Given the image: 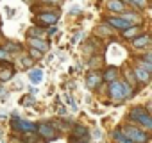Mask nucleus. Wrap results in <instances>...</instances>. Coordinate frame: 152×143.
I'll return each instance as SVG.
<instances>
[{
	"mask_svg": "<svg viewBox=\"0 0 152 143\" xmlns=\"http://www.w3.org/2000/svg\"><path fill=\"white\" fill-rule=\"evenodd\" d=\"M31 55H32V57H41V52L36 50V48H32V50H31Z\"/></svg>",
	"mask_w": 152,
	"mask_h": 143,
	"instance_id": "20",
	"label": "nucleus"
},
{
	"mask_svg": "<svg viewBox=\"0 0 152 143\" xmlns=\"http://www.w3.org/2000/svg\"><path fill=\"white\" fill-rule=\"evenodd\" d=\"M125 136L132 141V143H145L147 141V134L140 129H134V127H127L125 129Z\"/></svg>",
	"mask_w": 152,
	"mask_h": 143,
	"instance_id": "4",
	"label": "nucleus"
},
{
	"mask_svg": "<svg viewBox=\"0 0 152 143\" xmlns=\"http://www.w3.org/2000/svg\"><path fill=\"white\" fill-rule=\"evenodd\" d=\"M136 77L140 79V81H148V72H145V70H136Z\"/></svg>",
	"mask_w": 152,
	"mask_h": 143,
	"instance_id": "15",
	"label": "nucleus"
},
{
	"mask_svg": "<svg viewBox=\"0 0 152 143\" xmlns=\"http://www.w3.org/2000/svg\"><path fill=\"white\" fill-rule=\"evenodd\" d=\"M115 77H116V70H115V68H109V70L106 72V75H104L106 81H113Z\"/></svg>",
	"mask_w": 152,
	"mask_h": 143,
	"instance_id": "17",
	"label": "nucleus"
},
{
	"mask_svg": "<svg viewBox=\"0 0 152 143\" xmlns=\"http://www.w3.org/2000/svg\"><path fill=\"white\" fill-rule=\"evenodd\" d=\"M115 139L118 141V143H132L125 134H122V132H115Z\"/></svg>",
	"mask_w": 152,
	"mask_h": 143,
	"instance_id": "14",
	"label": "nucleus"
},
{
	"mask_svg": "<svg viewBox=\"0 0 152 143\" xmlns=\"http://www.w3.org/2000/svg\"><path fill=\"white\" fill-rule=\"evenodd\" d=\"M22 64H25V66H31V61H29V59H22Z\"/></svg>",
	"mask_w": 152,
	"mask_h": 143,
	"instance_id": "23",
	"label": "nucleus"
},
{
	"mask_svg": "<svg viewBox=\"0 0 152 143\" xmlns=\"http://www.w3.org/2000/svg\"><path fill=\"white\" fill-rule=\"evenodd\" d=\"M20 104H22V106H34V97H31V95H27V97H22Z\"/></svg>",
	"mask_w": 152,
	"mask_h": 143,
	"instance_id": "16",
	"label": "nucleus"
},
{
	"mask_svg": "<svg viewBox=\"0 0 152 143\" xmlns=\"http://www.w3.org/2000/svg\"><path fill=\"white\" fill-rule=\"evenodd\" d=\"M109 95H111L113 100H120V98L131 95V88H129V84H125V82L113 81V82L109 84Z\"/></svg>",
	"mask_w": 152,
	"mask_h": 143,
	"instance_id": "1",
	"label": "nucleus"
},
{
	"mask_svg": "<svg viewBox=\"0 0 152 143\" xmlns=\"http://www.w3.org/2000/svg\"><path fill=\"white\" fill-rule=\"evenodd\" d=\"M109 9H113V11H124V4L118 2V0H111V2H109Z\"/></svg>",
	"mask_w": 152,
	"mask_h": 143,
	"instance_id": "12",
	"label": "nucleus"
},
{
	"mask_svg": "<svg viewBox=\"0 0 152 143\" xmlns=\"http://www.w3.org/2000/svg\"><path fill=\"white\" fill-rule=\"evenodd\" d=\"M100 81H102V79H100L97 74H90V75H88V81H86V84H88L90 88H95V86H99V84H100Z\"/></svg>",
	"mask_w": 152,
	"mask_h": 143,
	"instance_id": "10",
	"label": "nucleus"
},
{
	"mask_svg": "<svg viewBox=\"0 0 152 143\" xmlns=\"http://www.w3.org/2000/svg\"><path fill=\"white\" fill-rule=\"evenodd\" d=\"M75 134H77V136H86L88 132H86L84 127H75Z\"/></svg>",
	"mask_w": 152,
	"mask_h": 143,
	"instance_id": "19",
	"label": "nucleus"
},
{
	"mask_svg": "<svg viewBox=\"0 0 152 143\" xmlns=\"http://www.w3.org/2000/svg\"><path fill=\"white\" fill-rule=\"evenodd\" d=\"M29 79L36 84V82H41L43 81V70H39V68H34V70H31L29 72Z\"/></svg>",
	"mask_w": 152,
	"mask_h": 143,
	"instance_id": "7",
	"label": "nucleus"
},
{
	"mask_svg": "<svg viewBox=\"0 0 152 143\" xmlns=\"http://www.w3.org/2000/svg\"><path fill=\"white\" fill-rule=\"evenodd\" d=\"M36 129H38V132H39L45 139H54V138L57 136V132H56V129H54V125H52L50 122H43V123L36 125Z\"/></svg>",
	"mask_w": 152,
	"mask_h": 143,
	"instance_id": "3",
	"label": "nucleus"
},
{
	"mask_svg": "<svg viewBox=\"0 0 152 143\" xmlns=\"http://www.w3.org/2000/svg\"><path fill=\"white\" fill-rule=\"evenodd\" d=\"M148 41H150L148 36H141V38H136V39H134V45H136V47H145Z\"/></svg>",
	"mask_w": 152,
	"mask_h": 143,
	"instance_id": "13",
	"label": "nucleus"
},
{
	"mask_svg": "<svg viewBox=\"0 0 152 143\" xmlns=\"http://www.w3.org/2000/svg\"><path fill=\"white\" fill-rule=\"evenodd\" d=\"M45 2H50V4H57L59 0H45Z\"/></svg>",
	"mask_w": 152,
	"mask_h": 143,
	"instance_id": "25",
	"label": "nucleus"
},
{
	"mask_svg": "<svg viewBox=\"0 0 152 143\" xmlns=\"http://www.w3.org/2000/svg\"><path fill=\"white\" fill-rule=\"evenodd\" d=\"M11 125H13V129L22 131V132H34V131H36V123H32V122H23V120H20L18 116L13 118Z\"/></svg>",
	"mask_w": 152,
	"mask_h": 143,
	"instance_id": "2",
	"label": "nucleus"
},
{
	"mask_svg": "<svg viewBox=\"0 0 152 143\" xmlns=\"http://www.w3.org/2000/svg\"><path fill=\"white\" fill-rule=\"evenodd\" d=\"M56 31H57V29H56V27H52V29H50V31H48V34H50V36H52V34H56Z\"/></svg>",
	"mask_w": 152,
	"mask_h": 143,
	"instance_id": "24",
	"label": "nucleus"
},
{
	"mask_svg": "<svg viewBox=\"0 0 152 143\" xmlns=\"http://www.w3.org/2000/svg\"><path fill=\"white\" fill-rule=\"evenodd\" d=\"M107 22H109L111 25L118 27V29H129V27H131V23H129L127 20H124V18H109Z\"/></svg>",
	"mask_w": 152,
	"mask_h": 143,
	"instance_id": "8",
	"label": "nucleus"
},
{
	"mask_svg": "<svg viewBox=\"0 0 152 143\" xmlns=\"http://www.w3.org/2000/svg\"><path fill=\"white\" fill-rule=\"evenodd\" d=\"M57 15L56 13H43V15H39V20L43 22V23H56L57 22Z\"/></svg>",
	"mask_w": 152,
	"mask_h": 143,
	"instance_id": "9",
	"label": "nucleus"
},
{
	"mask_svg": "<svg viewBox=\"0 0 152 143\" xmlns=\"http://www.w3.org/2000/svg\"><path fill=\"white\" fill-rule=\"evenodd\" d=\"M31 43H32V47H34V48H38L39 52H45V50L48 48V45H47L43 39H31Z\"/></svg>",
	"mask_w": 152,
	"mask_h": 143,
	"instance_id": "11",
	"label": "nucleus"
},
{
	"mask_svg": "<svg viewBox=\"0 0 152 143\" xmlns=\"http://www.w3.org/2000/svg\"><path fill=\"white\" fill-rule=\"evenodd\" d=\"M131 2H132V4H138L140 7H143V6H145V0H131Z\"/></svg>",
	"mask_w": 152,
	"mask_h": 143,
	"instance_id": "22",
	"label": "nucleus"
},
{
	"mask_svg": "<svg viewBox=\"0 0 152 143\" xmlns=\"http://www.w3.org/2000/svg\"><path fill=\"white\" fill-rule=\"evenodd\" d=\"M63 100H64V104H68V106H72V107L75 109V104H73V100H72V97H70L68 93H64V95H63Z\"/></svg>",
	"mask_w": 152,
	"mask_h": 143,
	"instance_id": "18",
	"label": "nucleus"
},
{
	"mask_svg": "<svg viewBox=\"0 0 152 143\" xmlns=\"http://www.w3.org/2000/svg\"><path fill=\"white\" fill-rule=\"evenodd\" d=\"M13 75H15V68L11 64H2V66H0V81H2V82L13 79Z\"/></svg>",
	"mask_w": 152,
	"mask_h": 143,
	"instance_id": "6",
	"label": "nucleus"
},
{
	"mask_svg": "<svg viewBox=\"0 0 152 143\" xmlns=\"http://www.w3.org/2000/svg\"><path fill=\"white\" fill-rule=\"evenodd\" d=\"M132 118L138 120L140 123H143L145 127H152V120H150L148 113H145L143 109H132Z\"/></svg>",
	"mask_w": 152,
	"mask_h": 143,
	"instance_id": "5",
	"label": "nucleus"
},
{
	"mask_svg": "<svg viewBox=\"0 0 152 143\" xmlns=\"http://www.w3.org/2000/svg\"><path fill=\"white\" fill-rule=\"evenodd\" d=\"M6 57H9V55H7V50L0 48V59H6Z\"/></svg>",
	"mask_w": 152,
	"mask_h": 143,
	"instance_id": "21",
	"label": "nucleus"
}]
</instances>
